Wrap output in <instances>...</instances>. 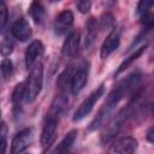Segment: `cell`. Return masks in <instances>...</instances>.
Here are the masks:
<instances>
[{"label": "cell", "mask_w": 154, "mask_h": 154, "mask_svg": "<svg viewBox=\"0 0 154 154\" xmlns=\"http://www.w3.org/2000/svg\"><path fill=\"white\" fill-rule=\"evenodd\" d=\"M113 23H114L113 16H111V14H108V13L102 16V18H101V26H102L103 29L111 28V26L113 25Z\"/></svg>", "instance_id": "obj_23"}, {"label": "cell", "mask_w": 154, "mask_h": 154, "mask_svg": "<svg viewBox=\"0 0 154 154\" xmlns=\"http://www.w3.org/2000/svg\"><path fill=\"white\" fill-rule=\"evenodd\" d=\"M136 149H137V141L131 136H126L118 140L114 144H112L109 152L118 154H131Z\"/></svg>", "instance_id": "obj_6"}, {"label": "cell", "mask_w": 154, "mask_h": 154, "mask_svg": "<svg viewBox=\"0 0 154 154\" xmlns=\"http://www.w3.org/2000/svg\"><path fill=\"white\" fill-rule=\"evenodd\" d=\"M103 91H105V87H103V85H100L96 90H94V91L81 103V106L77 108V111L75 112V116H73V120L77 122V120L83 119L85 116H88V114L91 112V109H93L95 102L103 95Z\"/></svg>", "instance_id": "obj_2"}, {"label": "cell", "mask_w": 154, "mask_h": 154, "mask_svg": "<svg viewBox=\"0 0 154 154\" xmlns=\"http://www.w3.org/2000/svg\"><path fill=\"white\" fill-rule=\"evenodd\" d=\"M147 140L152 143V142H154V129L153 128H150L149 130H148V132H147Z\"/></svg>", "instance_id": "obj_24"}, {"label": "cell", "mask_w": 154, "mask_h": 154, "mask_svg": "<svg viewBox=\"0 0 154 154\" xmlns=\"http://www.w3.org/2000/svg\"><path fill=\"white\" fill-rule=\"evenodd\" d=\"M32 141V135H31V130L30 129H24L20 132H18L13 141H12V148L11 152L13 154H18V153H23L31 143Z\"/></svg>", "instance_id": "obj_4"}, {"label": "cell", "mask_w": 154, "mask_h": 154, "mask_svg": "<svg viewBox=\"0 0 154 154\" xmlns=\"http://www.w3.org/2000/svg\"><path fill=\"white\" fill-rule=\"evenodd\" d=\"M25 97V83H19L16 85L13 93H12V102L17 107L20 105L22 100Z\"/></svg>", "instance_id": "obj_15"}, {"label": "cell", "mask_w": 154, "mask_h": 154, "mask_svg": "<svg viewBox=\"0 0 154 154\" xmlns=\"http://www.w3.org/2000/svg\"><path fill=\"white\" fill-rule=\"evenodd\" d=\"M152 5H153V0H140V2L137 4V13L140 16L147 13L148 11H150Z\"/></svg>", "instance_id": "obj_18"}, {"label": "cell", "mask_w": 154, "mask_h": 154, "mask_svg": "<svg viewBox=\"0 0 154 154\" xmlns=\"http://www.w3.org/2000/svg\"><path fill=\"white\" fill-rule=\"evenodd\" d=\"M77 130H71L70 132H67L65 135V137L61 140V142L57 146V148L54 149V153H65L70 149V147L73 144L76 137H77Z\"/></svg>", "instance_id": "obj_12"}, {"label": "cell", "mask_w": 154, "mask_h": 154, "mask_svg": "<svg viewBox=\"0 0 154 154\" xmlns=\"http://www.w3.org/2000/svg\"><path fill=\"white\" fill-rule=\"evenodd\" d=\"M7 137V125L6 123H0V154H4L6 150Z\"/></svg>", "instance_id": "obj_17"}, {"label": "cell", "mask_w": 154, "mask_h": 154, "mask_svg": "<svg viewBox=\"0 0 154 154\" xmlns=\"http://www.w3.org/2000/svg\"><path fill=\"white\" fill-rule=\"evenodd\" d=\"M58 122H59V117L51 114L47 117L46 123L43 125L42 129V134H41V144L42 146H49L53 140H54V135H55V130L58 126Z\"/></svg>", "instance_id": "obj_3"}, {"label": "cell", "mask_w": 154, "mask_h": 154, "mask_svg": "<svg viewBox=\"0 0 154 154\" xmlns=\"http://www.w3.org/2000/svg\"><path fill=\"white\" fill-rule=\"evenodd\" d=\"M11 34L13 35V37H16L19 41H26L31 36V28L25 19L20 18L12 25Z\"/></svg>", "instance_id": "obj_8"}, {"label": "cell", "mask_w": 154, "mask_h": 154, "mask_svg": "<svg viewBox=\"0 0 154 154\" xmlns=\"http://www.w3.org/2000/svg\"><path fill=\"white\" fill-rule=\"evenodd\" d=\"M43 52H45L43 43L38 40L32 41L25 51V58H24L25 59V66L28 69H31L34 66V64L36 63L37 58H40L43 54Z\"/></svg>", "instance_id": "obj_5"}, {"label": "cell", "mask_w": 154, "mask_h": 154, "mask_svg": "<svg viewBox=\"0 0 154 154\" xmlns=\"http://www.w3.org/2000/svg\"><path fill=\"white\" fill-rule=\"evenodd\" d=\"M13 51V43L10 41V40H4L1 43H0V54L2 57H7L12 53Z\"/></svg>", "instance_id": "obj_19"}, {"label": "cell", "mask_w": 154, "mask_h": 154, "mask_svg": "<svg viewBox=\"0 0 154 154\" xmlns=\"http://www.w3.org/2000/svg\"><path fill=\"white\" fill-rule=\"evenodd\" d=\"M52 2H58V1H61V0H51Z\"/></svg>", "instance_id": "obj_25"}, {"label": "cell", "mask_w": 154, "mask_h": 154, "mask_svg": "<svg viewBox=\"0 0 154 154\" xmlns=\"http://www.w3.org/2000/svg\"><path fill=\"white\" fill-rule=\"evenodd\" d=\"M43 84V65L35 63L25 83V100L32 102L40 94Z\"/></svg>", "instance_id": "obj_1"}, {"label": "cell", "mask_w": 154, "mask_h": 154, "mask_svg": "<svg viewBox=\"0 0 154 154\" xmlns=\"http://www.w3.org/2000/svg\"><path fill=\"white\" fill-rule=\"evenodd\" d=\"M91 7V0H77V8L81 13H87Z\"/></svg>", "instance_id": "obj_22"}, {"label": "cell", "mask_w": 154, "mask_h": 154, "mask_svg": "<svg viewBox=\"0 0 154 154\" xmlns=\"http://www.w3.org/2000/svg\"><path fill=\"white\" fill-rule=\"evenodd\" d=\"M7 18H8V11H7V6L0 1V28H2L6 22H7Z\"/></svg>", "instance_id": "obj_20"}, {"label": "cell", "mask_w": 154, "mask_h": 154, "mask_svg": "<svg viewBox=\"0 0 154 154\" xmlns=\"http://www.w3.org/2000/svg\"><path fill=\"white\" fill-rule=\"evenodd\" d=\"M78 45H79V34L78 32H71L66 37V40H65V42L63 45L61 54L65 58L73 57L78 51Z\"/></svg>", "instance_id": "obj_11"}, {"label": "cell", "mask_w": 154, "mask_h": 154, "mask_svg": "<svg viewBox=\"0 0 154 154\" xmlns=\"http://www.w3.org/2000/svg\"><path fill=\"white\" fill-rule=\"evenodd\" d=\"M30 14L35 23H40L45 16V6L41 0H32L30 5Z\"/></svg>", "instance_id": "obj_14"}, {"label": "cell", "mask_w": 154, "mask_h": 154, "mask_svg": "<svg viewBox=\"0 0 154 154\" xmlns=\"http://www.w3.org/2000/svg\"><path fill=\"white\" fill-rule=\"evenodd\" d=\"M141 22H142V24H144L148 29H150V28L153 26V24H154V17H153L152 12L148 11L147 13L142 14V16H141Z\"/></svg>", "instance_id": "obj_21"}, {"label": "cell", "mask_w": 154, "mask_h": 154, "mask_svg": "<svg viewBox=\"0 0 154 154\" xmlns=\"http://www.w3.org/2000/svg\"><path fill=\"white\" fill-rule=\"evenodd\" d=\"M119 32L113 30L107 37L106 40L103 41L102 46H101V51H100V54H101V58L102 59H106L113 51H116L119 46Z\"/></svg>", "instance_id": "obj_10"}, {"label": "cell", "mask_w": 154, "mask_h": 154, "mask_svg": "<svg viewBox=\"0 0 154 154\" xmlns=\"http://www.w3.org/2000/svg\"><path fill=\"white\" fill-rule=\"evenodd\" d=\"M0 118H1V111H0Z\"/></svg>", "instance_id": "obj_26"}, {"label": "cell", "mask_w": 154, "mask_h": 154, "mask_svg": "<svg viewBox=\"0 0 154 154\" xmlns=\"http://www.w3.org/2000/svg\"><path fill=\"white\" fill-rule=\"evenodd\" d=\"M0 71H1L2 77L5 79H8L13 73V64H12V61L10 59H7V58L2 59L1 63H0Z\"/></svg>", "instance_id": "obj_16"}, {"label": "cell", "mask_w": 154, "mask_h": 154, "mask_svg": "<svg viewBox=\"0 0 154 154\" xmlns=\"http://www.w3.org/2000/svg\"><path fill=\"white\" fill-rule=\"evenodd\" d=\"M87 81H88V71L85 69L77 70L71 76V79H70V89H71V93L73 95L78 94L84 88Z\"/></svg>", "instance_id": "obj_9"}, {"label": "cell", "mask_w": 154, "mask_h": 154, "mask_svg": "<svg viewBox=\"0 0 154 154\" xmlns=\"http://www.w3.org/2000/svg\"><path fill=\"white\" fill-rule=\"evenodd\" d=\"M73 24V13L69 10L63 11L54 22V30L58 35H64L67 32Z\"/></svg>", "instance_id": "obj_7"}, {"label": "cell", "mask_w": 154, "mask_h": 154, "mask_svg": "<svg viewBox=\"0 0 154 154\" xmlns=\"http://www.w3.org/2000/svg\"><path fill=\"white\" fill-rule=\"evenodd\" d=\"M146 47H147V46H142V47H140V48H138L137 51H135L130 57H128V58H126V59H125V60L119 65L118 70L116 71V76H118L119 73H122L123 71H125V70H126V69H128V67H129V66H130L135 60H137V59L143 54V52L146 51Z\"/></svg>", "instance_id": "obj_13"}]
</instances>
